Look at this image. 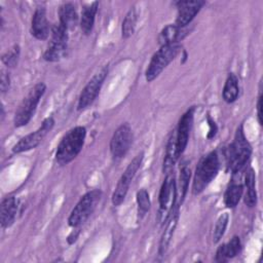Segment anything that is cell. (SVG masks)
I'll return each instance as SVG.
<instances>
[{
  "mask_svg": "<svg viewBox=\"0 0 263 263\" xmlns=\"http://www.w3.org/2000/svg\"><path fill=\"white\" fill-rule=\"evenodd\" d=\"M86 137L84 126L78 125L71 128L61 140L55 151V161L65 165L77 157L83 148Z\"/></svg>",
  "mask_w": 263,
  "mask_h": 263,
  "instance_id": "6da1fadb",
  "label": "cell"
},
{
  "mask_svg": "<svg viewBox=\"0 0 263 263\" xmlns=\"http://www.w3.org/2000/svg\"><path fill=\"white\" fill-rule=\"evenodd\" d=\"M219 168L220 161L216 151H212L202 156L195 168L192 183V193L194 195L200 194L217 177Z\"/></svg>",
  "mask_w": 263,
  "mask_h": 263,
  "instance_id": "7a4b0ae2",
  "label": "cell"
},
{
  "mask_svg": "<svg viewBox=\"0 0 263 263\" xmlns=\"http://www.w3.org/2000/svg\"><path fill=\"white\" fill-rule=\"evenodd\" d=\"M252 154V147L247 140L242 124H240L235 132L232 143L228 147V167L232 174L240 172L250 159Z\"/></svg>",
  "mask_w": 263,
  "mask_h": 263,
  "instance_id": "3957f363",
  "label": "cell"
},
{
  "mask_svg": "<svg viewBox=\"0 0 263 263\" xmlns=\"http://www.w3.org/2000/svg\"><path fill=\"white\" fill-rule=\"evenodd\" d=\"M45 90L46 85L43 82H38L30 89V91L23 99L14 113L13 124L15 127H22L29 123V121L34 116L37 106Z\"/></svg>",
  "mask_w": 263,
  "mask_h": 263,
  "instance_id": "277c9868",
  "label": "cell"
},
{
  "mask_svg": "<svg viewBox=\"0 0 263 263\" xmlns=\"http://www.w3.org/2000/svg\"><path fill=\"white\" fill-rule=\"evenodd\" d=\"M102 197V191L100 189H93L86 192L73 208L68 218L69 226L78 228L81 226L93 213L98 203Z\"/></svg>",
  "mask_w": 263,
  "mask_h": 263,
  "instance_id": "5b68a950",
  "label": "cell"
},
{
  "mask_svg": "<svg viewBox=\"0 0 263 263\" xmlns=\"http://www.w3.org/2000/svg\"><path fill=\"white\" fill-rule=\"evenodd\" d=\"M181 50V46L177 44L163 45L152 55L150 63L145 72V78L148 82L156 79L160 73L173 62Z\"/></svg>",
  "mask_w": 263,
  "mask_h": 263,
  "instance_id": "8992f818",
  "label": "cell"
},
{
  "mask_svg": "<svg viewBox=\"0 0 263 263\" xmlns=\"http://www.w3.org/2000/svg\"><path fill=\"white\" fill-rule=\"evenodd\" d=\"M68 30L59 24L51 28L50 42L43 53V60L46 62H59L64 59L68 50Z\"/></svg>",
  "mask_w": 263,
  "mask_h": 263,
  "instance_id": "52a82bcc",
  "label": "cell"
},
{
  "mask_svg": "<svg viewBox=\"0 0 263 263\" xmlns=\"http://www.w3.org/2000/svg\"><path fill=\"white\" fill-rule=\"evenodd\" d=\"M144 159V153L141 152L139 153L137 156H135V158L128 163L127 167L125 168V171L123 172V174L121 175V177L119 178L117 185L115 187V190L112 194V203L113 205L117 206L119 204H121L127 194L129 185L136 175V173L138 172V170L140 168L142 162Z\"/></svg>",
  "mask_w": 263,
  "mask_h": 263,
  "instance_id": "ba28073f",
  "label": "cell"
},
{
  "mask_svg": "<svg viewBox=\"0 0 263 263\" xmlns=\"http://www.w3.org/2000/svg\"><path fill=\"white\" fill-rule=\"evenodd\" d=\"M54 125V119L52 116H49L45 118L41 125L33 133L23 137L13 147H12V153L18 154L22 152H26L29 150H32L36 148L46 137V135L52 129Z\"/></svg>",
  "mask_w": 263,
  "mask_h": 263,
  "instance_id": "9c48e42d",
  "label": "cell"
},
{
  "mask_svg": "<svg viewBox=\"0 0 263 263\" xmlns=\"http://www.w3.org/2000/svg\"><path fill=\"white\" fill-rule=\"evenodd\" d=\"M108 75V67H103L99 72H97L86 83V85L83 87L82 91L80 92L79 99H78V105L77 109L78 111L85 110L88 108L93 101L97 99L101 87Z\"/></svg>",
  "mask_w": 263,
  "mask_h": 263,
  "instance_id": "30bf717a",
  "label": "cell"
},
{
  "mask_svg": "<svg viewBox=\"0 0 263 263\" xmlns=\"http://www.w3.org/2000/svg\"><path fill=\"white\" fill-rule=\"evenodd\" d=\"M176 187H177V184H176L174 173L172 172L166 174V177L164 178L161 184L159 195H158L160 216L164 217V214H165V221L170 216V214L173 212V210L176 208L175 206V202L177 199Z\"/></svg>",
  "mask_w": 263,
  "mask_h": 263,
  "instance_id": "8fae6325",
  "label": "cell"
},
{
  "mask_svg": "<svg viewBox=\"0 0 263 263\" xmlns=\"http://www.w3.org/2000/svg\"><path fill=\"white\" fill-rule=\"evenodd\" d=\"M133 130L128 123L120 124L110 140V152L113 158L120 159L125 156L133 143Z\"/></svg>",
  "mask_w": 263,
  "mask_h": 263,
  "instance_id": "7c38bea8",
  "label": "cell"
},
{
  "mask_svg": "<svg viewBox=\"0 0 263 263\" xmlns=\"http://www.w3.org/2000/svg\"><path fill=\"white\" fill-rule=\"evenodd\" d=\"M204 4L205 2L201 0H181L176 2L177 17L175 24L180 28L187 27Z\"/></svg>",
  "mask_w": 263,
  "mask_h": 263,
  "instance_id": "4fadbf2b",
  "label": "cell"
},
{
  "mask_svg": "<svg viewBox=\"0 0 263 263\" xmlns=\"http://www.w3.org/2000/svg\"><path fill=\"white\" fill-rule=\"evenodd\" d=\"M194 107L189 108L179 119L178 126L176 129V139H177V149L179 156L183 154L185 151L188 140H189V135L193 122V116H194Z\"/></svg>",
  "mask_w": 263,
  "mask_h": 263,
  "instance_id": "5bb4252c",
  "label": "cell"
},
{
  "mask_svg": "<svg viewBox=\"0 0 263 263\" xmlns=\"http://www.w3.org/2000/svg\"><path fill=\"white\" fill-rule=\"evenodd\" d=\"M49 25L46 17V9L43 6H38L32 17L31 34L38 40H45L49 35Z\"/></svg>",
  "mask_w": 263,
  "mask_h": 263,
  "instance_id": "9a60e30c",
  "label": "cell"
},
{
  "mask_svg": "<svg viewBox=\"0 0 263 263\" xmlns=\"http://www.w3.org/2000/svg\"><path fill=\"white\" fill-rule=\"evenodd\" d=\"M178 220H179V211H178V206H176L166 219V224L159 241L158 254L160 256L164 255L170 247V243L172 241V238L174 236V233L178 224Z\"/></svg>",
  "mask_w": 263,
  "mask_h": 263,
  "instance_id": "2e32d148",
  "label": "cell"
},
{
  "mask_svg": "<svg viewBox=\"0 0 263 263\" xmlns=\"http://www.w3.org/2000/svg\"><path fill=\"white\" fill-rule=\"evenodd\" d=\"M188 34V30L180 28L176 24L166 25L159 33L158 43L160 46L177 44Z\"/></svg>",
  "mask_w": 263,
  "mask_h": 263,
  "instance_id": "e0dca14e",
  "label": "cell"
},
{
  "mask_svg": "<svg viewBox=\"0 0 263 263\" xmlns=\"http://www.w3.org/2000/svg\"><path fill=\"white\" fill-rule=\"evenodd\" d=\"M17 213V200L13 196L5 197L0 205V222L2 228L11 226Z\"/></svg>",
  "mask_w": 263,
  "mask_h": 263,
  "instance_id": "ac0fdd59",
  "label": "cell"
},
{
  "mask_svg": "<svg viewBox=\"0 0 263 263\" xmlns=\"http://www.w3.org/2000/svg\"><path fill=\"white\" fill-rule=\"evenodd\" d=\"M179 158V153L177 149V139H176V130H173L171 134L166 147H165V153H164V158H163V164H162V171L165 174L172 173L174 165L176 161Z\"/></svg>",
  "mask_w": 263,
  "mask_h": 263,
  "instance_id": "d6986e66",
  "label": "cell"
},
{
  "mask_svg": "<svg viewBox=\"0 0 263 263\" xmlns=\"http://www.w3.org/2000/svg\"><path fill=\"white\" fill-rule=\"evenodd\" d=\"M98 7H99V2L93 1L89 4L84 5L81 10L80 28L84 35H89L92 32Z\"/></svg>",
  "mask_w": 263,
  "mask_h": 263,
  "instance_id": "ffe728a7",
  "label": "cell"
},
{
  "mask_svg": "<svg viewBox=\"0 0 263 263\" xmlns=\"http://www.w3.org/2000/svg\"><path fill=\"white\" fill-rule=\"evenodd\" d=\"M60 24L63 25L67 30H73L78 24V14L76 7L71 2L63 3L59 8Z\"/></svg>",
  "mask_w": 263,
  "mask_h": 263,
  "instance_id": "44dd1931",
  "label": "cell"
},
{
  "mask_svg": "<svg viewBox=\"0 0 263 263\" xmlns=\"http://www.w3.org/2000/svg\"><path fill=\"white\" fill-rule=\"evenodd\" d=\"M256 178L255 171L252 167H249L245 175V186L247 188V192L243 197L245 204L249 208H253L257 203V191L255 187Z\"/></svg>",
  "mask_w": 263,
  "mask_h": 263,
  "instance_id": "7402d4cb",
  "label": "cell"
},
{
  "mask_svg": "<svg viewBox=\"0 0 263 263\" xmlns=\"http://www.w3.org/2000/svg\"><path fill=\"white\" fill-rule=\"evenodd\" d=\"M238 95H239L238 78L234 73H229L226 78L223 91H222L223 100L227 104H231L237 100Z\"/></svg>",
  "mask_w": 263,
  "mask_h": 263,
  "instance_id": "603a6c76",
  "label": "cell"
},
{
  "mask_svg": "<svg viewBox=\"0 0 263 263\" xmlns=\"http://www.w3.org/2000/svg\"><path fill=\"white\" fill-rule=\"evenodd\" d=\"M243 194V185L240 183L232 182L227 187L224 193V203L227 208L233 209L235 208Z\"/></svg>",
  "mask_w": 263,
  "mask_h": 263,
  "instance_id": "cb8c5ba5",
  "label": "cell"
},
{
  "mask_svg": "<svg viewBox=\"0 0 263 263\" xmlns=\"http://www.w3.org/2000/svg\"><path fill=\"white\" fill-rule=\"evenodd\" d=\"M191 178V171L190 168L185 164L181 167L180 170V175H179V182H178V187L177 188V198L179 199L178 205L180 206L187 194L188 187H189V181Z\"/></svg>",
  "mask_w": 263,
  "mask_h": 263,
  "instance_id": "d4e9b609",
  "label": "cell"
},
{
  "mask_svg": "<svg viewBox=\"0 0 263 263\" xmlns=\"http://www.w3.org/2000/svg\"><path fill=\"white\" fill-rule=\"evenodd\" d=\"M137 22H138V11L135 7H132L125 14L124 20L122 22V26H121L122 38L127 39L134 34L136 30Z\"/></svg>",
  "mask_w": 263,
  "mask_h": 263,
  "instance_id": "484cf974",
  "label": "cell"
},
{
  "mask_svg": "<svg viewBox=\"0 0 263 263\" xmlns=\"http://www.w3.org/2000/svg\"><path fill=\"white\" fill-rule=\"evenodd\" d=\"M137 204H138V220H142L145 215L148 213L151 202H150V197L149 193L146 189H140L137 192Z\"/></svg>",
  "mask_w": 263,
  "mask_h": 263,
  "instance_id": "4316f807",
  "label": "cell"
},
{
  "mask_svg": "<svg viewBox=\"0 0 263 263\" xmlns=\"http://www.w3.org/2000/svg\"><path fill=\"white\" fill-rule=\"evenodd\" d=\"M228 222H229V215L227 213H223L222 215L219 216V218L216 222L215 228H214V233H213L214 243H217L221 240V238L223 237V235L226 231Z\"/></svg>",
  "mask_w": 263,
  "mask_h": 263,
  "instance_id": "83f0119b",
  "label": "cell"
},
{
  "mask_svg": "<svg viewBox=\"0 0 263 263\" xmlns=\"http://www.w3.org/2000/svg\"><path fill=\"white\" fill-rule=\"evenodd\" d=\"M20 46L17 44L13 45L11 48H9L8 50H6L2 57H1V61L2 63L8 67V68H13L17 65L18 62V58H20Z\"/></svg>",
  "mask_w": 263,
  "mask_h": 263,
  "instance_id": "f1b7e54d",
  "label": "cell"
},
{
  "mask_svg": "<svg viewBox=\"0 0 263 263\" xmlns=\"http://www.w3.org/2000/svg\"><path fill=\"white\" fill-rule=\"evenodd\" d=\"M240 250H241V243H240V239L237 235H234L230 239L229 242L225 243V253H226V257L228 260L237 256L239 254Z\"/></svg>",
  "mask_w": 263,
  "mask_h": 263,
  "instance_id": "f546056e",
  "label": "cell"
},
{
  "mask_svg": "<svg viewBox=\"0 0 263 263\" xmlns=\"http://www.w3.org/2000/svg\"><path fill=\"white\" fill-rule=\"evenodd\" d=\"M0 88L1 91L4 93L9 89L10 86V77L8 72H6L5 70H1V76H0Z\"/></svg>",
  "mask_w": 263,
  "mask_h": 263,
  "instance_id": "4dcf8cb0",
  "label": "cell"
},
{
  "mask_svg": "<svg viewBox=\"0 0 263 263\" xmlns=\"http://www.w3.org/2000/svg\"><path fill=\"white\" fill-rule=\"evenodd\" d=\"M215 260H216L217 262H227V261H228V259H227V257H226V253H225V243H222V245L218 248V250H217V252H216V258H215Z\"/></svg>",
  "mask_w": 263,
  "mask_h": 263,
  "instance_id": "1f68e13d",
  "label": "cell"
},
{
  "mask_svg": "<svg viewBox=\"0 0 263 263\" xmlns=\"http://www.w3.org/2000/svg\"><path fill=\"white\" fill-rule=\"evenodd\" d=\"M257 117L260 125H262V90L260 88V92L258 96V102H257Z\"/></svg>",
  "mask_w": 263,
  "mask_h": 263,
  "instance_id": "d6a6232c",
  "label": "cell"
},
{
  "mask_svg": "<svg viewBox=\"0 0 263 263\" xmlns=\"http://www.w3.org/2000/svg\"><path fill=\"white\" fill-rule=\"evenodd\" d=\"M208 121H209V125H210V133L208 135V138H212L216 135V132H217V126L215 124V122L211 119V117L209 116L208 117Z\"/></svg>",
  "mask_w": 263,
  "mask_h": 263,
  "instance_id": "836d02e7",
  "label": "cell"
}]
</instances>
